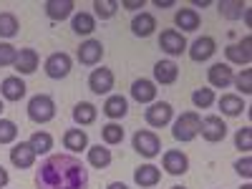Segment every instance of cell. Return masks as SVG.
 Wrapping results in <instances>:
<instances>
[{
    "instance_id": "6da1fadb",
    "label": "cell",
    "mask_w": 252,
    "mask_h": 189,
    "mask_svg": "<svg viewBox=\"0 0 252 189\" xmlns=\"http://www.w3.org/2000/svg\"><path fill=\"white\" fill-rule=\"evenodd\" d=\"M38 189H89V169L73 154H51L35 169Z\"/></svg>"
},
{
    "instance_id": "7a4b0ae2",
    "label": "cell",
    "mask_w": 252,
    "mask_h": 189,
    "mask_svg": "<svg viewBox=\"0 0 252 189\" xmlns=\"http://www.w3.org/2000/svg\"><path fill=\"white\" fill-rule=\"evenodd\" d=\"M199 114L197 111H184L174 124H172V136L177 139V141H182V144H187V141H192L197 134H199Z\"/></svg>"
},
{
    "instance_id": "3957f363",
    "label": "cell",
    "mask_w": 252,
    "mask_h": 189,
    "mask_svg": "<svg viewBox=\"0 0 252 189\" xmlns=\"http://www.w3.org/2000/svg\"><path fill=\"white\" fill-rule=\"evenodd\" d=\"M56 116V101L48 94H38L28 101V119L35 124H48Z\"/></svg>"
},
{
    "instance_id": "277c9868",
    "label": "cell",
    "mask_w": 252,
    "mask_h": 189,
    "mask_svg": "<svg viewBox=\"0 0 252 189\" xmlns=\"http://www.w3.org/2000/svg\"><path fill=\"white\" fill-rule=\"evenodd\" d=\"M134 149H136V154H141L146 159H154L161 152V141H159V136L154 131L141 129V131L134 134Z\"/></svg>"
},
{
    "instance_id": "5b68a950",
    "label": "cell",
    "mask_w": 252,
    "mask_h": 189,
    "mask_svg": "<svg viewBox=\"0 0 252 189\" xmlns=\"http://www.w3.org/2000/svg\"><path fill=\"white\" fill-rule=\"evenodd\" d=\"M199 134L204 141L209 144H217V141H224L227 136V124L220 119V116H204L199 121Z\"/></svg>"
},
{
    "instance_id": "8992f818",
    "label": "cell",
    "mask_w": 252,
    "mask_h": 189,
    "mask_svg": "<svg viewBox=\"0 0 252 189\" xmlns=\"http://www.w3.org/2000/svg\"><path fill=\"white\" fill-rule=\"evenodd\" d=\"M144 119L149 126H154V129H161V126H166L174 119V109H172V103L159 101V103H152V106L144 111Z\"/></svg>"
},
{
    "instance_id": "52a82bcc",
    "label": "cell",
    "mask_w": 252,
    "mask_h": 189,
    "mask_svg": "<svg viewBox=\"0 0 252 189\" xmlns=\"http://www.w3.org/2000/svg\"><path fill=\"white\" fill-rule=\"evenodd\" d=\"M68 73H71V56L68 53L58 51V53H51L46 58V76L48 78L61 81V78H66Z\"/></svg>"
},
{
    "instance_id": "ba28073f",
    "label": "cell",
    "mask_w": 252,
    "mask_h": 189,
    "mask_svg": "<svg viewBox=\"0 0 252 189\" xmlns=\"http://www.w3.org/2000/svg\"><path fill=\"white\" fill-rule=\"evenodd\" d=\"M159 48H161L164 53H169V56H182V53L187 51V40H184V35H182L179 31L169 28V31H161V35H159Z\"/></svg>"
},
{
    "instance_id": "9c48e42d",
    "label": "cell",
    "mask_w": 252,
    "mask_h": 189,
    "mask_svg": "<svg viewBox=\"0 0 252 189\" xmlns=\"http://www.w3.org/2000/svg\"><path fill=\"white\" fill-rule=\"evenodd\" d=\"M164 169L166 174H172V177H182L189 172V159L182 149H169V152H164Z\"/></svg>"
},
{
    "instance_id": "30bf717a",
    "label": "cell",
    "mask_w": 252,
    "mask_h": 189,
    "mask_svg": "<svg viewBox=\"0 0 252 189\" xmlns=\"http://www.w3.org/2000/svg\"><path fill=\"white\" fill-rule=\"evenodd\" d=\"M189 48V58L192 61H197V63H204V61H209L215 56V51H217V43H215V38H209V35H202V38H197L192 46H187Z\"/></svg>"
},
{
    "instance_id": "8fae6325",
    "label": "cell",
    "mask_w": 252,
    "mask_h": 189,
    "mask_svg": "<svg viewBox=\"0 0 252 189\" xmlns=\"http://www.w3.org/2000/svg\"><path fill=\"white\" fill-rule=\"evenodd\" d=\"M89 89L94 91V94H109L111 89H114V73H111V68H94L91 71V76H89Z\"/></svg>"
},
{
    "instance_id": "7c38bea8",
    "label": "cell",
    "mask_w": 252,
    "mask_h": 189,
    "mask_svg": "<svg viewBox=\"0 0 252 189\" xmlns=\"http://www.w3.org/2000/svg\"><path fill=\"white\" fill-rule=\"evenodd\" d=\"M207 81L212 89H227L229 83L235 81V73L227 63H215V66H209V71H207Z\"/></svg>"
},
{
    "instance_id": "4fadbf2b",
    "label": "cell",
    "mask_w": 252,
    "mask_h": 189,
    "mask_svg": "<svg viewBox=\"0 0 252 189\" xmlns=\"http://www.w3.org/2000/svg\"><path fill=\"white\" fill-rule=\"evenodd\" d=\"M10 164L18 166V169H31V166L35 164V152L31 149L28 141H20L10 149Z\"/></svg>"
},
{
    "instance_id": "5bb4252c",
    "label": "cell",
    "mask_w": 252,
    "mask_h": 189,
    "mask_svg": "<svg viewBox=\"0 0 252 189\" xmlns=\"http://www.w3.org/2000/svg\"><path fill=\"white\" fill-rule=\"evenodd\" d=\"M0 96L5 101H20L26 96V81L20 76H8L0 81Z\"/></svg>"
},
{
    "instance_id": "9a60e30c",
    "label": "cell",
    "mask_w": 252,
    "mask_h": 189,
    "mask_svg": "<svg viewBox=\"0 0 252 189\" xmlns=\"http://www.w3.org/2000/svg\"><path fill=\"white\" fill-rule=\"evenodd\" d=\"M179 78V66L174 61H157L154 63V81L161 83V86H172V83Z\"/></svg>"
},
{
    "instance_id": "2e32d148",
    "label": "cell",
    "mask_w": 252,
    "mask_h": 189,
    "mask_svg": "<svg viewBox=\"0 0 252 189\" xmlns=\"http://www.w3.org/2000/svg\"><path fill=\"white\" fill-rule=\"evenodd\" d=\"M250 46H252V38L247 35L242 43H235V46H227L224 48V56L229 63H237V66H247L252 61V53H250Z\"/></svg>"
},
{
    "instance_id": "e0dca14e",
    "label": "cell",
    "mask_w": 252,
    "mask_h": 189,
    "mask_svg": "<svg viewBox=\"0 0 252 189\" xmlns=\"http://www.w3.org/2000/svg\"><path fill=\"white\" fill-rule=\"evenodd\" d=\"M101 58H103L101 40H86V43H81L78 61L83 63V66H96V63H101Z\"/></svg>"
},
{
    "instance_id": "ac0fdd59",
    "label": "cell",
    "mask_w": 252,
    "mask_h": 189,
    "mask_svg": "<svg viewBox=\"0 0 252 189\" xmlns=\"http://www.w3.org/2000/svg\"><path fill=\"white\" fill-rule=\"evenodd\" d=\"M131 98L139 101V103H152L157 98V86H154V81L149 78H136L131 83Z\"/></svg>"
},
{
    "instance_id": "d6986e66",
    "label": "cell",
    "mask_w": 252,
    "mask_h": 189,
    "mask_svg": "<svg viewBox=\"0 0 252 189\" xmlns=\"http://www.w3.org/2000/svg\"><path fill=\"white\" fill-rule=\"evenodd\" d=\"M13 66H15V71H18L20 76H31V73L38 68V53H35L33 48H20Z\"/></svg>"
},
{
    "instance_id": "ffe728a7",
    "label": "cell",
    "mask_w": 252,
    "mask_h": 189,
    "mask_svg": "<svg viewBox=\"0 0 252 189\" xmlns=\"http://www.w3.org/2000/svg\"><path fill=\"white\" fill-rule=\"evenodd\" d=\"M157 31V18L152 15V13H139V15H134V20H131V33L134 35H139V38H149L152 33Z\"/></svg>"
},
{
    "instance_id": "44dd1931",
    "label": "cell",
    "mask_w": 252,
    "mask_h": 189,
    "mask_svg": "<svg viewBox=\"0 0 252 189\" xmlns=\"http://www.w3.org/2000/svg\"><path fill=\"white\" fill-rule=\"evenodd\" d=\"M161 179V172H159V166L154 164H141L134 169V182L139 187H157Z\"/></svg>"
},
{
    "instance_id": "7402d4cb",
    "label": "cell",
    "mask_w": 252,
    "mask_h": 189,
    "mask_svg": "<svg viewBox=\"0 0 252 189\" xmlns=\"http://www.w3.org/2000/svg\"><path fill=\"white\" fill-rule=\"evenodd\" d=\"M103 114H106L109 119H124L126 114H129V101H126L121 94H114L106 98V103H103Z\"/></svg>"
},
{
    "instance_id": "603a6c76",
    "label": "cell",
    "mask_w": 252,
    "mask_h": 189,
    "mask_svg": "<svg viewBox=\"0 0 252 189\" xmlns=\"http://www.w3.org/2000/svg\"><path fill=\"white\" fill-rule=\"evenodd\" d=\"M73 13V0H48L46 3V15L51 20H66Z\"/></svg>"
},
{
    "instance_id": "cb8c5ba5",
    "label": "cell",
    "mask_w": 252,
    "mask_h": 189,
    "mask_svg": "<svg viewBox=\"0 0 252 189\" xmlns=\"http://www.w3.org/2000/svg\"><path fill=\"white\" fill-rule=\"evenodd\" d=\"M63 146L71 152H83L89 149V136L83 129H68L66 134H63Z\"/></svg>"
},
{
    "instance_id": "d4e9b609",
    "label": "cell",
    "mask_w": 252,
    "mask_h": 189,
    "mask_svg": "<svg viewBox=\"0 0 252 189\" xmlns=\"http://www.w3.org/2000/svg\"><path fill=\"white\" fill-rule=\"evenodd\" d=\"M174 23H177V28H182V31H197L199 23H202V18H199V13H197L194 8H182V10L174 15Z\"/></svg>"
},
{
    "instance_id": "484cf974",
    "label": "cell",
    "mask_w": 252,
    "mask_h": 189,
    "mask_svg": "<svg viewBox=\"0 0 252 189\" xmlns=\"http://www.w3.org/2000/svg\"><path fill=\"white\" fill-rule=\"evenodd\" d=\"M89 164L94 166V169H106V166L111 164V149H106V146H89Z\"/></svg>"
},
{
    "instance_id": "4316f807",
    "label": "cell",
    "mask_w": 252,
    "mask_h": 189,
    "mask_svg": "<svg viewBox=\"0 0 252 189\" xmlns=\"http://www.w3.org/2000/svg\"><path fill=\"white\" fill-rule=\"evenodd\" d=\"M71 28L78 35H91L96 31V18L91 13H76L73 20H71Z\"/></svg>"
},
{
    "instance_id": "83f0119b",
    "label": "cell",
    "mask_w": 252,
    "mask_h": 189,
    "mask_svg": "<svg viewBox=\"0 0 252 189\" xmlns=\"http://www.w3.org/2000/svg\"><path fill=\"white\" fill-rule=\"evenodd\" d=\"M220 109H222L224 116H242V111H245L247 106H245V101H242L240 96L224 94V96L220 98Z\"/></svg>"
},
{
    "instance_id": "f1b7e54d",
    "label": "cell",
    "mask_w": 252,
    "mask_h": 189,
    "mask_svg": "<svg viewBox=\"0 0 252 189\" xmlns=\"http://www.w3.org/2000/svg\"><path fill=\"white\" fill-rule=\"evenodd\" d=\"M73 121H76L78 126L94 124V121H96V106H94V103H89V101L76 103V106H73Z\"/></svg>"
},
{
    "instance_id": "f546056e",
    "label": "cell",
    "mask_w": 252,
    "mask_h": 189,
    "mask_svg": "<svg viewBox=\"0 0 252 189\" xmlns=\"http://www.w3.org/2000/svg\"><path fill=\"white\" fill-rule=\"evenodd\" d=\"M28 144H31V149H33L35 154H46V152L53 149V136H51L48 131H35Z\"/></svg>"
},
{
    "instance_id": "4dcf8cb0",
    "label": "cell",
    "mask_w": 252,
    "mask_h": 189,
    "mask_svg": "<svg viewBox=\"0 0 252 189\" xmlns=\"http://www.w3.org/2000/svg\"><path fill=\"white\" fill-rule=\"evenodd\" d=\"M101 139L106 146H116L124 141V129H121V124H106L101 129Z\"/></svg>"
},
{
    "instance_id": "1f68e13d",
    "label": "cell",
    "mask_w": 252,
    "mask_h": 189,
    "mask_svg": "<svg viewBox=\"0 0 252 189\" xmlns=\"http://www.w3.org/2000/svg\"><path fill=\"white\" fill-rule=\"evenodd\" d=\"M18 28V18L13 13H0V38H13Z\"/></svg>"
},
{
    "instance_id": "d6a6232c",
    "label": "cell",
    "mask_w": 252,
    "mask_h": 189,
    "mask_svg": "<svg viewBox=\"0 0 252 189\" xmlns=\"http://www.w3.org/2000/svg\"><path fill=\"white\" fill-rule=\"evenodd\" d=\"M220 13L229 20H237V18H242L245 5L240 3V0H220Z\"/></svg>"
},
{
    "instance_id": "836d02e7",
    "label": "cell",
    "mask_w": 252,
    "mask_h": 189,
    "mask_svg": "<svg viewBox=\"0 0 252 189\" xmlns=\"http://www.w3.org/2000/svg\"><path fill=\"white\" fill-rule=\"evenodd\" d=\"M94 8H96V15L101 20H109V18L116 15L119 3H116V0H94Z\"/></svg>"
},
{
    "instance_id": "e575fe53",
    "label": "cell",
    "mask_w": 252,
    "mask_h": 189,
    "mask_svg": "<svg viewBox=\"0 0 252 189\" xmlns=\"http://www.w3.org/2000/svg\"><path fill=\"white\" fill-rule=\"evenodd\" d=\"M18 139V126L10 119H0V144H13Z\"/></svg>"
},
{
    "instance_id": "d590c367",
    "label": "cell",
    "mask_w": 252,
    "mask_h": 189,
    "mask_svg": "<svg viewBox=\"0 0 252 189\" xmlns=\"http://www.w3.org/2000/svg\"><path fill=\"white\" fill-rule=\"evenodd\" d=\"M192 103H194L197 109H209L215 103V91L212 89H197L192 94Z\"/></svg>"
},
{
    "instance_id": "8d00e7d4",
    "label": "cell",
    "mask_w": 252,
    "mask_h": 189,
    "mask_svg": "<svg viewBox=\"0 0 252 189\" xmlns=\"http://www.w3.org/2000/svg\"><path fill=\"white\" fill-rule=\"evenodd\" d=\"M235 146L242 152H250L252 149V129L250 126H242V129H237L235 134Z\"/></svg>"
},
{
    "instance_id": "74e56055",
    "label": "cell",
    "mask_w": 252,
    "mask_h": 189,
    "mask_svg": "<svg viewBox=\"0 0 252 189\" xmlns=\"http://www.w3.org/2000/svg\"><path fill=\"white\" fill-rule=\"evenodd\" d=\"M18 58V48L10 46V43H0V68H5V66H13Z\"/></svg>"
},
{
    "instance_id": "f35d334b",
    "label": "cell",
    "mask_w": 252,
    "mask_h": 189,
    "mask_svg": "<svg viewBox=\"0 0 252 189\" xmlns=\"http://www.w3.org/2000/svg\"><path fill=\"white\" fill-rule=\"evenodd\" d=\"M235 86L247 96V94H252V71L250 68H245L240 76H235Z\"/></svg>"
},
{
    "instance_id": "ab89813d",
    "label": "cell",
    "mask_w": 252,
    "mask_h": 189,
    "mask_svg": "<svg viewBox=\"0 0 252 189\" xmlns=\"http://www.w3.org/2000/svg\"><path fill=\"white\" fill-rule=\"evenodd\" d=\"M235 172H237L240 177L250 179V177H252V159H250V157H242V159H237V161H235Z\"/></svg>"
},
{
    "instance_id": "60d3db41",
    "label": "cell",
    "mask_w": 252,
    "mask_h": 189,
    "mask_svg": "<svg viewBox=\"0 0 252 189\" xmlns=\"http://www.w3.org/2000/svg\"><path fill=\"white\" fill-rule=\"evenodd\" d=\"M121 8H126V10H136V8H144V0H124V3H121Z\"/></svg>"
},
{
    "instance_id": "b9f144b4",
    "label": "cell",
    "mask_w": 252,
    "mask_h": 189,
    "mask_svg": "<svg viewBox=\"0 0 252 189\" xmlns=\"http://www.w3.org/2000/svg\"><path fill=\"white\" fill-rule=\"evenodd\" d=\"M8 182H10V174H8V169H3V166H0V189H3Z\"/></svg>"
},
{
    "instance_id": "7bdbcfd3",
    "label": "cell",
    "mask_w": 252,
    "mask_h": 189,
    "mask_svg": "<svg viewBox=\"0 0 252 189\" xmlns=\"http://www.w3.org/2000/svg\"><path fill=\"white\" fill-rule=\"evenodd\" d=\"M106 189H129V187H126L124 182H111V184H109Z\"/></svg>"
},
{
    "instance_id": "ee69618b",
    "label": "cell",
    "mask_w": 252,
    "mask_h": 189,
    "mask_svg": "<svg viewBox=\"0 0 252 189\" xmlns=\"http://www.w3.org/2000/svg\"><path fill=\"white\" fill-rule=\"evenodd\" d=\"M240 189H252V187H250V184H245V187H240Z\"/></svg>"
},
{
    "instance_id": "f6af8a7d",
    "label": "cell",
    "mask_w": 252,
    "mask_h": 189,
    "mask_svg": "<svg viewBox=\"0 0 252 189\" xmlns=\"http://www.w3.org/2000/svg\"><path fill=\"white\" fill-rule=\"evenodd\" d=\"M172 189H187V187H179V184H177V187H172Z\"/></svg>"
},
{
    "instance_id": "bcb514c9",
    "label": "cell",
    "mask_w": 252,
    "mask_h": 189,
    "mask_svg": "<svg viewBox=\"0 0 252 189\" xmlns=\"http://www.w3.org/2000/svg\"><path fill=\"white\" fill-rule=\"evenodd\" d=\"M0 114H3V101H0Z\"/></svg>"
}]
</instances>
